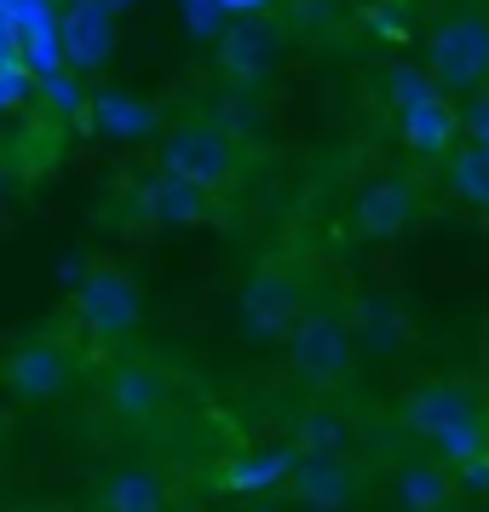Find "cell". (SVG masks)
I'll use <instances>...</instances> for the list:
<instances>
[{
	"mask_svg": "<svg viewBox=\"0 0 489 512\" xmlns=\"http://www.w3.org/2000/svg\"><path fill=\"white\" fill-rule=\"evenodd\" d=\"M415 219H420V190L403 173H380L369 185H357V196H351V225L363 236H374V242L403 236Z\"/></svg>",
	"mask_w": 489,
	"mask_h": 512,
	"instance_id": "obj_10",
	"label": "cell"
},
{
	"mask_svg": "<svg viewBox=\"0 0 489 512\" xmlns=\"http://www.w3.org/2000/svg\"><path fill=\"white\" fill-rule=\"evenodd\" d=\"M81 386V351L58 334H24L0 351V392L24 409H47Z\"/></svg>",
	"mask_w": 489,
	"mask_h": 512,
	"instance_id": "obj_3",
	"label": "cell"
},
{
	"mask_svg": "<svg viewBox=\"0 0 489 512\" xmlns=\"http://www.w3.org/2000/svg\"><path fill=\"white\" fill-rule=\"evenodd\" d=\"M300 277L288 271V265H259L254 277L242 282V328H248V340L259 346H277L288 340V328L300 323Z\"/></svg>",
	"mask_w": 489,
	"mask_h": 512,
	"instance_id": "obj_9",
	"label": "cell"
},
{
	"mask_svg": "<svg viewBox=\"0 0 489 512\" xmlns=\"http://www.w3.org/2000/svg\"><path fill=\"white\" fill-rule=\"evenodd\" d=\"M455 127H461L466 144H484L489 150V87H478V93H466L455 104Z\"/></svg>",
	"mask_w": 489,
	"mask_h": 512,
	"instance_id": "obj_19",
	"label": "cell"
},
{
	"mask_svg": "<svg viewBox=\"0 0 489 512\" xmlns=\"http://www.w3.org/2000/svg\"><path fill=\"white\" fill-rule=\"evenodd\" d=\"M455 495V478H443L438 461H409L397 472V501L409 512H443Z\"/></svg>",
	"mask_w": 489,
	"mask_h": 512,
	"instance_id": "obj_16",
	"label": "cell"
},
{
	"mask_svg": "<svg viewBox=\"0 0 489 512\" xmlns=\"http://www.w3.org/2000/svg\"><path fill=\"white\" fill-rule=\"evenodd\" d=\"M438 167H443V190H449L461 208L489 213V150H484V144H466L461 139Z\"/></svg>",
	"mask_w": 489,
	"mask_h": 512,
	"instance_id": "obj_15",
	"label": "cell"
},
{
	"mask_svg": "<svg viewBox=\"0 0 489 512\" xmlns=\"http://www.w3.org/2000/svg\"><path fill=\"white\" fill-rule=\"evenodd\" d=\"M225 6H231V12H259L265 0H225Z\"/></svg>",
	"mask_w": 489,
	"mask_h": 512,
	"instance_id": "obj_21",
	"label": "cell"
},
{
	"mask_svg": "<svg viewBox=\"0 0 489 512\" xmlns=\"http://www.w3.org/2000/svg\"><path fill=\"white\" fill-rule=\"evenodd\" d=\"M18 98H24V75L0 70V110H6V104H18Z\"/></svg>",
	"mask_w": 489,
	"mask_h": 512,
	"instance_id": "obj_20",
	"label": "cell"
},
{
	"mask_svg": "<svg viewBox=\"0 0 489 512\" xmlns=\"http://www.w3.org/2000/svg\"><path fill=\"white\" fill-rule=\"evenodd\" d=\"M288 495L305 512H351L357 495H363V478L346 455H300L294 478H288Z\"/></svg>",
	"mask_w": 489,
	"mask_h": 512,
	"instance_id": "obj_11",
	"label": "cell"
},
{
	"mask_svg": "<svg viewBox=\"0 0 489 512\" xmlns=\"http://www.w3.org/2000/svg\"><path fill=\"white\" fill-rule=\"evenodd\" d=\"M219 64H225L231 81H265L271 64H277V35H271V24H259V18L236 24L225 35V47H219Z\"/></svg>",
	"mask_w": 489,
	"mask_h": 512,
	"instance_id": "obj_14",
	"label": "cell"
},
{
	"mask_svg": "<svg viewBox=\"0 0 489 512\" xmlns=\"http://www.w3.org/2000/svg\"><path fill=\"white\" fill-rule=\"evenodd\" d=\"M397 420L415 432V438L438 443L443 461H472V455H484L489 443V409L484 397L472 392V386H461V380H420V386H409L403 392V403H397Z\"/></svg>",
	"mask_w": 489,
	"mask_h": 512,
	"instance_id": "obj_1",
	"label": "cell"
},
{
	"mask_svg": "<svg viewBox=\"0 0 489 512\" xmlns=\"http://www.w3.org/2000/svg\"><path fill=\"white\" fill-rule=\"evenodd\" d=\"M0 432H6V426H0Z\"/></svg>",
	"mask_w": 489,
	"mask_h": 512,
	"instance_id": "obj_22",
	"label": "cell"
},
{
	"mask_svg": "<svg viewBox=\"0 0 489 512\" xmlns=\"http://www.w3.org/2000/svg\"><path fill=\"white\" fill-rule=\"evenodd\" d=\"M156 156H162V179H179V185L202 190V196H219L242 173V144L219 121H179V127H167Z\"/></svg>",
	"mask_w": 489,
	"mask_h": 512,
	"instance_id": "obj_5",
	"label": "cell"
},
{
	"mask_svg": "<svg viewBox=\"0 0 489 512\" xmlns=\"http://www.w3.org/2000/svg\"><path fill=\"white\" fill-rule=\"evenodd\" d=\"M282 351H288V374L300 380L305 392H340L351 380V363H357V334H351V323L340 317V311H328V305H311V311H300V323L288 328V340H282Z\"/></svg>",
	"mask_w": 489,
	"mask_h": 512,
	"instance_id": "obj_4",
	"label": "cell"
},
{
	"mask_svg": "<svg viewBox=\"0 0 489 512\" xmlns=\"http://www.w3.org/2000/svg\"><path fill=\"white\" fill-rule=\"evenodd\" d=\"M397 133L403 144L426 156V162H443L455 144H461V127H455V104L426 81V75H403L397 81Z\"/></svg>",
	"mask_w": 489,
	"mask_h": 512,
	"instance_id": "obj_8",
	"label": "cell"
},
{
	"mask_svg": "<svg viewBox=\"0 0 489 512\" xmlns=\"http://www.w3.org/2000/svg\"><path fill=\"white\" fill-rule=\"evenodd\" d=\"M208 196L202 190L179 185V179H156L150 185V219H162V225H202L208 219Z\"/></svg>",
	"mask_w": 489,
	"mask_h": 512,
	"instance_id": "obj_17",
	"label": "cell"
},
{
	"mask_svg": "<svg viewBox=\"0 0 489 512\" xmlns=\"http://www.w3.org/2000/svg\"><path fill=\"white\" fill-rule=\"evenodd\" d=\"M144 323V288L139 277L116 265V259H98L93 271L81 277L75 288V328L98 340V346H121V340H133Z\"/></svg>",
	"mask_w": 489,
	"mask_h": 512,
	"instance_id": "obj_6",
	"label": "cell"
},
{
	"mask_svg": "<svg viewBox=\"0 0 489 512\" xmlns=\"http://www.w3.org/2000/svg\"><path fill=\"white\" fill-rule=\"evenodd\" d=\"M346 415H334V409H305L300 426H294V455H340L346 449Z\"/></svg>",
	"mask_w": 489,
	"mask_h": 512,
	"instance_id": "obj_18",
	"label": "cell"
},
{
	"mask_svg": "<svg viewBox=\"0 0 489 512\" xmlns=\"http://www.w3.org/2000/svg\"><path fill=\"white\" fill-rule=\"evenodd\" d=\"M173 397H179V380L167 363L156 357H116L110 369L98 374V403H104V415L121 420V426H150V420H162L173 409Z\"/></svg>",
	"mask_w": 489,
	"mask_h": 512,
	"instance_id": "obj_7",
	"label": "cell"
},
{
	"mask_svg": "<svg viewBox=\"0 0 489 512\" xmlns=\"http://www.w3.org/2000/svg\"><path fill=\"white\" fill-rule=\"evenodd\" d=\"M93 507L98 512H167L173 507V484H167L162 466L150 461H116L98 478Z\"/></svg>",
	"mask_w": 489,
	"mask_h": 512,
	"instance_id": "obj_12",
	"label": "cell"
},
{
	"mask_svg": "<svg viewBox=\"0 0 489 512\" xmlns=\"http://www.w3.org/2000/svg\"><path fill=\"white\" fill-rule=\"evenodd\" d=\"M300 455L294 449H242L219 466V489L225 495H271V489H288Z\"/></svg>",
	"mask_w": 489,
	"mask_h": 512,
	"instance_id": "obj_13",
	"label": "cell"
},
{
	"mask_svg": "<svg viewBox=\"0 0 489 512\" xmlns=\"http://www.w3.org/2000/svg\"><path fill=\"white\" fill-rule=\"evenodd\" d=\"M426 81L449 104L489 87V6L461 0V6L432 18V29H426Z\"/></svg>",
	"mask_w": 489,
	"mask_h": 512,
	"instance_id": "obj_2",
	"label": "cell"
}]
</instances>
